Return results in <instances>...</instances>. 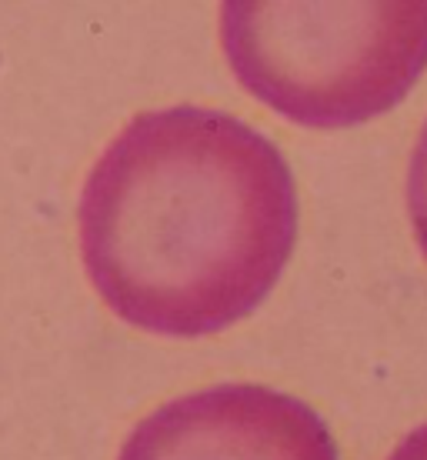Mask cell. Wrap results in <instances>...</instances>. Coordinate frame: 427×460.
<instances>
[{
    "label": "cell",
    "mask_w": 427,
    "mask_h": 460,
    "mask_svg": "<svg viewBox=\"0 0 427 460\" xmlns=\"http://www.w3.org/2000/svg\"><path fill=\"white\" fill-rule=\"evenodd\" d=\"M93 290L124 323L208 337L254 314L298 241L284 154L210 107L138 114L93 164L77 204Z\"/></svg>",
    "instance_id": "6da1fadb"
},
{
    "label": "cell",
    "mask_w": 427,
    "mask_h": 460,
    "mask_svg": "<svg viewBox=\"0 0 427 460\" xmlns=\"http://www.w3.org/2000/svg\"><path fill=\"white\" fill-rule=\"evenodd\" d=\"M407 210L414 224V237L427 257V124L421 130V140L411 157V173H407Z\"/></svg>",
    "instance_id": "277c9868"
},
{
    "label": "cell",
    "mask_w": 427,
    "mask_h": 460,
    "mask_svg": "<svg viewBox=\"0 0 427 460\" xmlns=\"http://www.w3.org/2000/svg\"><path fill=\"white\" fill-rule=\"evenodd\" d=\"M387 460H427V424H421L417 430H411Z\"/></svg>",
    "instance_id": "5b68a950"
},
{
    "label": "cell",
    "mask_w": 427,
    "mask_h": 460,
    "mask_svg": "<svg viewBox=\"0 0 427 460\" xmlns=\"http://www.w3.org/2000/svg\"><path fill=\"white\" fill-rule=\"evenodd\" d=\"M220 47L251 97L300 127L387 114L427 70V0L220 7Z\"/></svg>",
    "instance_id": "7a4b0ae2"
},
{
    "label": "cell",
    "mask_w": 427,
    "mask_h": 460,
    "mask_svg": "<svg viewBox=\"0 0 427 460\" xmlns=\"http://www.w3.org/2000/svg\"><path fill=\"white\" fill-rule=\"evenodd\" d=\"M117 460H341L324 417L264 384H218L150 411Z\"/></svg>",
    "instance_id": "3957f363"
}]
</instances>
